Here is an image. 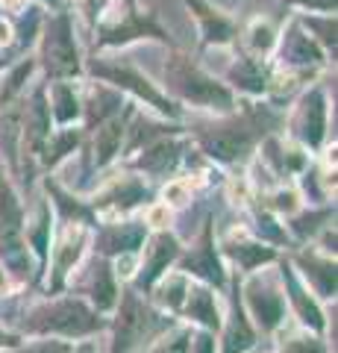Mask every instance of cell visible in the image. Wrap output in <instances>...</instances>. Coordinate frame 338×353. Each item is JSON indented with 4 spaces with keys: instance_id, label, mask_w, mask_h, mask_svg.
<instances>
[{
    "instance_id": "6da1fadb",
    "label": "cell",
    "mask_w": 338,
    "mask_h": 353,
    "mask_svg": "<svg viewBox=\"0 0 338 353\" xmlns=\"http://www.w3.org/2000/svg\"><path fill=\"white\" fill-rule=\"evenodd\" d=\"M282 109L268 101L238 97L233 112L185 118V136L191 139L200 157L224 171H242L256 157V148L271 132L282 130Z\"/></svg>"
},
{
    "instance_id": "7a4b0ae2",
    "label": "cell",
    "mask_w": 338,
    "mask_h": 353,
    "mask_svg": "<svg viewBox=\"0 0 338 353\" xmlns=\"http://www.w3.org/2000/svg\"><path fill=\"white\" fill-rule=\"evenodd\" d=\"M109 318L92 309L74 292L62 294H41L39 301L27 303L21 315L12 321L24 339H65V341H83V339H97L106 333Z\"/></svg>"
},
{
    "instance_id": "3957f363",
    "label": "cell",
    "mask_w": 338,
    "mask_h": 353,
    "mask_svg": "<svg viewBox=\"0 0 338 353\" xmlns=\"http://www.w3.org/2000/svg\"><path fill=\"white\" fill-rule=\"evenodd\" d=\"M162 92L177 106H182L185 115L191 109L203 115H224L233 112L238 103V97L221 83V77L180 48H171L165 65H162Z\"/></svg>"
},
{
    "instance_id": "277c9868",
    "label": "cell",
    "mask_w": 338,
    "mask_h": 353,
    "mask_svg": "<svg viewBox=\"0 0 338 353\" xmlns=\"http://www.w3.org/2000/svg\"><path fill=\"white\" fill-rule=\"evenodd\" d=\"M92 53H121L138 41H154L162 48H177L171 30L162 24L159 12L145 9L138 0H112L103 18L92 30Z\"/></svg>"
},
{
    "instance_id": "5b68a950",
    "label": "cell",
    "mask_w": 338,
    "mask_h": 353,
    "mask_svg": "<svg viewBox=\"0 0 338 353\" xmlns=\"http://www.w3.org/2000/svg\"><path fill=\"white\" fill-rule=\"evenodd\" d=\"M85 80H97V83L112 85L115 92H121L127 97V101L150 109V112H156L159 118H168V121L189 118L182 112V106H177L165 92H162L159 83H154L133 59L121 57V53H89V57H85Z\"/></svg>"
},
{
    "instance_id": "8992f818",
    "label": "cell",
    "mask_w": 338,
    "mask_h": 353,
    "mask_svg": "<svg viewBox=\"0 0 338 353\" xmlns=\"http://www.w3.org/2000/svg\"><path fill=\"white\" fill-rule=\"evenodd\" d=\"M32 57H36L41 83L85 80V53L77 36V15L71 6L45 12Z\"/></svg>"
},
{
    "instance_id": "52a82bcc",
    "label": "cell",
    "mask_w": 338,
    "mask_h": 353,
    "mask_svg": "<svg viewBox=\"0 0 338 353\" xmlns=\"http://www.w3.org/2000/svg\"><path fill=\"white\" fill-rule=\"evenodd\" d=\"M173 324H177V318L159 312L147 301V294H141L129 283H124L121 297H118L106 324V333H109L106 353H141Z\"/></svg>"
},
{
    "instance_id": "ba28073f",
    "label": "cell",
    "mask_w": 338,
    "mask_h": 353,
    "mask_svg": "<svg viewBox=\"0 0 338 353\" xmlns=\"http://www.w3.org/2000/svg\"><path fill=\"white\" fill-rule=\"evenodd\" d=\"M27 203L24 192L0 165V265L9 271L21 292L36 285V262L27 248L24 227H27Z\"/></svg>"
},
{
    "instance_id": "9c48e42d",
    "label": "cell",
    "mask_w": 338,
    "mask_h": 353,
    "mask_svg": "<svg viewBox=\"0 0 338 353\" xmlns=\"http://www.w3.org/2000/svg\"><path fill=\"white\" fill-rule=\"evenodd\" d=\"M288 115L282 118V132L300 145L312 157H321V150L330 145V94L321 80L309 83L303 92L288 103Z\"/></svg>"
},
{
    "instance_id": "30bf717a",
    "label": "cell",
    "mask_w": 338,
    "mask_h": 353,
    "mask_svg": "<svg viewBox=\"0 0 338 353\" xmlns=\"http://www.w3.org/2000/svg\"><path fill=\"white\" fill-rule=\"evenodd\" d=\"M85 201H89V209L101 224V221L138 215L141 209L156 201V185H150L145 176H138L121 165L101 185H94L92 194H85Z\"/></svg>"
},
{
    "instance_id": "8fae6325",
    "label": "cell",
    "mask_w": 338,
    "mask_h": 353,
    "mask_svg": "<svg viewBox=\"0 0 338 353\" xmlns=\"http://www.w3.org/2000/svg\"><path fill=\"white\" fill-rule=\"evenodd\" d=\"M238 289H242L244 312L253 321L256 333L262 336V341H271L277 330L288 321L286 294H282L277 265H268V268L253 271L247 277H238Z\"/></svg>"
},
{
    "instance_id": "7c38bea8",
    "label": "cell",
    "mask_w": 338,
    "mask_h": 353,
    "mask_svg": "<svg viewBox=\"0 0 338 353\" xmlns=\"http://www.w3.org/2000/svg\"><path fill=\"white\" fill-rule=\"evenodd\" d=\"M173 268L180 274H185L194 283H203L215 289L218 294H226V285H230V268L221 256V248H218V230H215V215H206L200 230L194 233V239L189 245H182Z\"/></svg>"
},
{
    "instance_id": "4fadbf2b",
    "label": "cell",
    "mask_w": 338,
    "mask_h": 353,
    "mask_svg": "<svg viewBox=\"0 0 338 353\" xmlns=\"http://www.w3.org/2000/svg\"><path fill=\"white\" fill-rule=\"evenodd\" d=\"M138 103L127 101V106L121 109L118 115L106 118L103 124H97L94 130L83 132V145H80V174L89 180V176L97 174H106L112 171L118 162H121V148H124V139H127V124H129V115Z\"/></svg>"
},
{
    "instance_id": "5bb4252c",
    "label": "cell",
    "mask_w": 338,
    "mask_h": 353,
    "mask_svg": "<svg viewBox=\"0 0 338 353\" xmlns=\"http://www.w3.org/2000/svg\"><path fill=\"white\" fill-rule=\"evenodd\" d=\"M92 248V227L85 224H56L53 230V245L47 259V274L41 280V294H62L68 289V280L83 265Z\"/></svg>"
},
{
    "instance_id": "9a60e30c",
    "label": "cell",
    "mask_w": 338,
    "mask_h": 353,
    "mask_svg": "<svg viewBox=\"0 0 338 353\" xmlns=\"http://www.w3.org/2000/svg\"><path fill=\"white\" fill-rule=\"evenodd\" d=\"M332 62L318 48V41L300 27V21L294 15L279 27L277 48L271 53V68L274 71L300 74V77H309V80H318L321 71H326Z\"/></svg>"
},
{
    "instance_id": "2e32d148",
    "label": "cell",
    "mask_w": 338,
    "mask_h": 353,
    "mask_svg": "<svg viewBox=\"0 0 338 353\" xmlns=\"http://www.w3.org/2000/svg\"><path fill=\"white\" fill-rule=\"evenodd\" d=\"M191 153H194L191 139L185 136V132H180V136H168V139H159L154 145L141 148L133 157L121 159V165L133 174L145 176L150 185H162L165 180H171V176L182 174L185 162L191 159Z\"/></svg>"
},
{
    "instance_id": "e0dca14e",
    "label": "cell",
    "mask_w": 338,
    "mask_h": 353,
    "mask_svg": "<svg viewBox=\"0 0 338 353\" xmlns=\"http://www.w3.org/2000/svg\"><path fill=\"white\" fill-rule=\"evenodd\" d=\"M121 280H118L115 274V265L112 259H103V256H89L83 259V265L77 271H74V277L68 280V289L65 292H74L80 294L85 303L92 309H97L101 315H112V309L118 303V297H121Z\"/></svg>"
},
{
    "instance_id": "ac0fdd59",
    "label": "cell",
    "mask_w": 338,
    "mask_h": 353,
    "mask_svg": "<svg viewBox=\"0 0 338 353\" xmlns=\"http://www.w3.org/2000/svg\"><path fill=\"white\" fill-rule=\"evenodd\" d=\"M277 274L282 283V294H286L288 321H294L303 330H312V333H321V336L330 333V318H332L330 309L306 289V283L297 277V271L291 268L286 253H279V259H277Z\"/></svg>"
},
{
    "instance_id": "d6986e66",
    "label": "cell",
    "mask_w": 338,
    "mask_h": 353,
    "mask_svg": "<svg viewBox=\"0 0 338 353\" xmlns=\"http://www.w3.org/2000/svg\"><path fill=\"white\" fill-rule=\"evenodd\" d=\"M180 250H182V241L171 227L168 230H150L145 245H141L138 265H136V274H133V280H129V285H133L136 292L147 294L173 268Z\"/></svg>"
},
{
    "instance_id": "ffe728a7",
    "label": "cell",
    "mask_w": 338,
    "mask_h": 353,
    "mask_svg": "<svg viewBox=\"0 0 338 353\" xmlns=\"http://www.w3.org/2000/svg\"><path fill=\"white\" fill-rule=\"evenodd\" d=\"M147 224L141 221V215H129V218H112V221H101L92 230V248L89 253L103 259H124V256H138L141 245L147 239Z\"/></svg>"
},
{
    "instance_id": "44dd1931",
    "label": "cell",
    "mask_w": 338,
    "mask_h": 353,
    "mask_svg": "<svg viewBox=\"0 0 338 353\" xmlns=\"http://www.w3.org/2000/svg\"><path fill=\"white\" fill-rule=\"evenodd\" d=\"M286 259L291 262V268L297 271V277L306 283V289L318 297L321 303H335L338 297V262L335 256H326L318 248L312 245H300V248H288L282 250Z\"/></svg>"
},
{
    "instance_id": "7402d4cb",
    "label": "cell",
    "mask_w": 338,
    "mask_h": 353,
    "mask_svg": "<svg viewBox=\"0 0 338 353\" xmlns=\"http://www.w3.org/2000/svg\"><path fill=\"white\" fill-rule=\"evenodd\" d=\"M253 162L265 171V176H271V183H294L303 174V168L312 162V153H306L300 145H294L282 130H277L262 139Z\"/></svg>"
},
{
    "instance_id": "603a6c76",
    "label": "cell",
    "mask_w": 338,
    "mask_h": 353,
    "mask_svg": "<svg viewBox=\"0 0 338 353\" xmlns=\"http://www.w3.org/2000/svg\"><path fill=\"white\" fill-rule=\"evenodd\" d=\"M262 345V336L256 333L253 321L244 312L242 289H238V274L230 271V285H226V303H224V324L218 330V353H247Z\"/></svg>"
},
{
    "instance_id": "cb8c5ba5",
    "label": "cell",
    "mask_w": 338,
    "mask_h": 353,
    "mask_svg": "<svg viewBox=\"0 0 338 353\" xmlns=\"http://www.w3.org/2000/svg\"><path fill=\"white\" fill-rule=\"evenodd\" d=\"M218 248H221L226 268L235 271L238 277H247V274L262 271V268H268V265H277L279 253H282L271 245H262L244 227H233V230H226L224 236H218Z\"/></svg>"
},
{
    "instance_id": "d4e9b609",
    "label": "cell",
    "mask_w": 338,
    "mask_h": 353,
    "mask_svg": "<svg viewBox=\"0 0 338 353\" xmlns=\"http://www.w3.org/2000/svg\"><path fill=\"white\" fill-rule=\"evenodd\" d=\"M189 15L198 24L200 50H233L238 44V21L226 9L215 6L212 0H182Z\"/></svg>"
},
{
    "instance_id": "484cf974",
    "label": "cell",
    "mask_w": 338,
    "mask_h": 353,
    "mask_svg": "<svg viewBox=\"0 0 338 353\" xmlns=\"http://www.w3.org/2000/svg\"><path fill=\"white\" fill-rule=\"evenodd\" d=\"M221 83L230 88L235 97L244 101H265L271 85V59H256L250 53L233 48V57L221 74Z\"/></svg>"
},
{
    "instance_id": "4316f807",
    "label": "cell",
    "mask_w": 338,
    "mask_h": 353,
    "mask_svg": "<svg viewBox=\"0 0 338 353\" xmlns=\"http://www.w3.org/2000/svg\"><path fill=\"white\" fill-rule=\"evenodd\" d=\"M53 230H56V218H53V209L47 203V197L41 194L36 201V206L27 209V227H24L27 248L32 253V262H36V289L41 285V280H45V274H47Z\"/></svg>"
},
{
    "instance_id": "83f0119b",
    "label": "cell",
    "mask_w": 338,
    "mask_h": 353,
    "mask_svg": "<svg viewBox=\"0 0 338 353\" xmlns=\"http://www.w3.org/2000/svg\"><path fill=\"white\" fill-rule=\"evenodd\" d=\"M185 132V121H168V118H159L156 112H150L145 106H136L133 115H129V124H127V139H124V148H121V159L133 157L141 148L154 145L159 139H168V136H180Z\"/></svg>"
},
{
    "instance_id": "f1b7e54d",
    "label": "cell",
    "mask_w": 338,
    "mask_h": 353,
    "mask_svg": "<svg viewBox=\"0 0 338 353\" xmlns=\"http://www.w3.org/2000/svg\"><path fill=\"white\" fill-rule=\"evenodd\" d=\"M221 297L224 294H218L215 289H209V285L191 280L177 321L189 324L194 330H209V333L218 336V330H221V324H224V301Z\"/></svg>"
},
{
    "instance_id": "f546056e",
    "label": "cell",
    "mask_w": 338,
    "mask_h": 353,
    "mask_svg": "<svg viewBox=\"0 0 338 353\" xmlns=\"http://www.w3.org/2000/svg\"><path fill=\"white\" fill-rule=\"evenodd\" d=\"M127 106V97L121 92H115L112 85L97 83V80H83V121L80 130L89 132L97 124H103L106 118L118 115Z\"/></svg>"
},
{
    "instance_id": "4dcf8cb0",
    "label": "cell",
    "mask_w": 338,
    "mask_h": 353,
    "mask_svg": "<svg viewBox=\"0 0 338 353\" xmlns=\"http://www.w3.org/2000/svg\"><path fill=\"white\" fill-rule=\"evenodd\" d=\"M282 224H286V233H288L294 248L312 245L315 236H318L324 227L335 224V201H326V203H303L294 215L282 218Z\"/></svg>"
},
{
    "instance_id": "1f68e13d",
    "label": "cell",
    "mask_w": 338,
    "mask_h": 353,
    "mask_svg": "<svg viewBox=\"0 0 338 353\" xmlns=\"http://www.w3.org/2000/svg\"><path fill=\"white\" fill-rule=\"evenodd\" d=\"M53 127H80L83 121V80L45 83Z\"/></svg>"
},
{
    "instance_id": "d6a6232c",
    "label": "cell",
    "mask_w": 338,
    "mask_h": 353,
    "mask_svg": "<svg viewBox=\"0 0 338 353\" xmlns=\"http://www.w3.org/2000/svg\"><path fill=\"white\" fill-rule=\"evenodd\" d=\"M21 124H24V97L0 112V165L18 185V159H21Z\"/></svg>"
},
{
    "instance_id": "836d02e7",
    "label": "cell",
    "mask_w": 338,
    "mask_h": 353,
    "mask_svg": "<svg viewBox=\"0 0 338 353\" xmlns=\"http://www.w3.org/2000/svg\"><path fill=\"white\" fill-rule=\"evenodd\" d=\"M244 212H247V224L244 230L253 239H259L262 245H271V248H277V250H288L294 248L291 245V239L286 233V224H282V218H277L274 212H268L262 203H256L253 197L244 203Z\"/></svg>"
},
{
    "instance_id": "e575fe53",
    "label": "cell",
    "mask_w": 338,
    "mask_h": 353,
    "mask_svg": "<svg viewBox=\"0 0 338 353\" xmlns=\"http://www.w3.org/2000/svg\"><path fill=\"white\" fill-rule=\"evenodd\" d=\"M83 145V130L80 127H53L45 150H41L39 168L41 174H56L65 162H71L80 153Z\"/></svg>"
},
{
    "instance_id": "d590c367",
    "label": "cell",
    "mask_w": 338,
    "mask_h": 353,
    "mask_svg": "<svg viewBox=\"0 0 338 353\" xmlns=\"http://www.w3.org/2000/svg\"><path fill=\"white\" fill-rule=\"evenodd\" d=\"M36 77H39V65L32 53L12 65H6V68H0V112L6 106L18 103L30 92V85L36 83Z\"/></svg>"
},
{
    "instance_id": "8d00e7d4",
    "label": "cell",
    "mask_w": 338,
    "mask_h": 353,
    "mask_svg": "<svg viewBox=\"0 0 338 353\" xmlns=\"http://www.w3.org/2000/svg\"><path fill=\"white\" fill-rule=\"evenodd\" d=\"M271 350L274 353H332L330 339L321 333H312V330H303L294 321L282 324L274 339H271Z\"/></svg>"
},
{
    "instance_id": "74e56055",
    "label": "cell",
    "mask_w": 338,
    "mask_h": 353,
    "mask_svg": "<svg viewBox=\"0 0 338 353\" xmlns=\"http://www.w3.org/2000/svg\"><path fill=\"white\" fill-rule=\"evenodd\" d=\"M277 36H279V27L274 24L271 18H250L247 24L238 27V50L250 53L256 59H271V53L277 48Z\"/></svg>"
},
{
    "instance_id": "f35d334b",
    "label": "cell",
    "mask_w": 338,
    "mask_h": 353,
    "mask_svg": "<svg viewBox=\"0 0 338 353\" xmlns=\"http://www.w3.org/2000/svg\"><path fill=\"white\" fill-rule=\"evenodd\" d=\"M189 277L185 274H180L177 268H171L165 277H162L154 289L147 292V301L154 303L159 312H165L171 318H177L180 315V309H182V301H185V292H189Z\"/></svg>"
},
{
    "instance_id": "ab89813d",
    "label": "cell",
    "mask_w": 338,
    "mask_h": 353,
    "mask_svg": "<svg viewBox=\"0 0 338 353\" xmlns=\"http://www.w3.org/2000/svg\"><path fill=\"white\" fill-rule=\"evenodd\" d=\"M300 27L318 41V48L326 53V59L335 65L338 57V15L335 12H294Z\"/></svg>"
},
{
    "instance_id": "60d3db41",
    "label": "cell",
    "mask_w": 338,
    "mask_h": 353,
    "mask_svg": "<svg viewBox=\"0 0 338 353\" xmlns=\"http://www.w3.org/2000/svg\"><path fill=\"white\" fill-rule=\"evenodd\" d=\"M253 201L265 206L268 212H274L277 218H288L303 206V197L294 183H274V185H268V189L256 192Z\"/></svg>"
},
{
    "instance_id": "b9f144b4",
    "label": "cell",
    "mask_w": 338,
    "mask_h": 353,
    "mask_svg": "<svg viewBox=\"0 0 338 353\" xmlns=\"http://www.w3.org/2000/svg\"><path fill=\"white\" fill-rule=\"evenodd\" d=\"M156 201H162L168 209H182L189 206L194 201V185L185 180V176H171V180H165L162 185H156Z\"/></svg>"
},
{
    "instance_id": "7bdbcfd3",
    "label": "cell",
    "mask_w": 338,
    "mask_h": 353,
    "mask_svg": "<svg viewBox=\"0 0 338 353\" xmlns=\"http://www.w3.org/2000/svg\"><path fill=\"white\" fill-rule=\"evenodd\" d=\"M191 330H194V327L177 321L171 330H165V333H162V336L154 341V345H147L141 353H189Z\"/></svg>"
},
{
    "instance_id": "ee69618b",
    "label": "cell",
    "mask_w": 338,
    "mask_h": 353,
    "mask_svg": "<svg viewBox=\"0 0 338 353\" xmlns=\"http://www.w3.org/2000/svg\"><path fill=\"white\" fill-rule=\"evenodd\" d=\"M74 350V341H65V339H24L15 350L9 353H71Z\"/></svg>"
},
{
    "instance_id": "f6af8a7d",
    "label": "cell",
    "mask_w": 338,
    "mask_h": 353,
    "mask_svg": "<svg viewBox=\"0 0 338 353\" xmlns=\"http://www.w3.org/2000/svg\"><path fill=\"white\" fill-rule=\"evenodd\" d=\"M282 6L297 12H338V0H282Z\"/></svg>"
},
{
    "instance_id": "bcb514c9",
    "label": "cell",
    "mask_w": 338,
    "mask_h": 353,
    "mask_svg": "<svg viewBox=\"0 0 338 353\" xmlns=\"http://www.w3.org/2000/svg\"><path fill=\"white\" fill-rule=\"evenodd\" d=\"M189 353H218V336L209 330H191Z\"/></svg>"
},
{
    "instance_id": "7dc6e473",
    "label": "cell",
    "mask_w": 338,
    "mask_h": 353,
    "mask_svg": "<svg viewBox=\"0 0 338 353\" xmlns=\"http://www.w3.org/2000/svg\"><path fill=\"white\" fill-rule=\"evenodd\" d=\"M21 341H24V336H21L12 324H3V321H0V353L15 350Z\"/></svg>"
},
{
    "instance_id": "c3c4849f",
    "label": "cell",
    "mask_w": 338,
    "mask_h": 353,
    "mask_svg": "<svg viewBox=\"0 0 338 353\" xmlns=\"http://www.w3.org/2000/svg\"><path fill=\"white\" fill-rule=\"evenodd\" d=\"M32 3V0H0V15H9V18H15L21 15L24 9Z\"/></svg>"
},
{
    "instance_id": "681fc988",
    "label": "cell",
    "mask_w": 338,
    "mask_h": 353,
    "mask_svg": "<svg viewBox=\"0 0 338 353\" xmlns=\"http://www.w3.org/2000/svg\"><path fill=\"white\" fill-rule=\"evenodd\" d=\"M21 289L15 285V280L9 277V271L3 268V265H0V301H3V297H12V294H18Z\"/></svg>"
},
{
    "instance_id": "f907efd6",
    "label": "cell",
    "mask_w": 338,
    "mask_h": 353,
    "mask_svg": "<svg viewBox=\"0 0 338 353\" xmlns=\"http://www.w3.org/2000/svg\"><path fill=\"white\" fill-rule=\"evenodd\" d=\"M32 3H39L41 9H47V12H56V9L68 6V0H32Z\"/></svg>"
},
{
    "instance_id": "816d5d0a",
    "label": "cell",
    "mask_w": 338,
    "mask_h": 353,
    "mask_svg": "<svg viewBox=\"0 0 338 353\" xmlns=\"http://www.w3.org/2000/svg\"><path fill=\"white\" fill-rule=\"evenodd\" d=\"M247 353H274V350H271V347H265V350H262V345H256L253 350H247Z\"/></svg>"
},
{
    "instance_id": "f5cc1de1",
    "label": "cell",
    "mask_w": 338,
    "mask_h": 353,
    "mask_svg": "<svg viewBox=\"0 0 338 353\" xmlns=\"http://www.w3.org/2000/svg\"><path fill=\"white\" fill-rule=\"evenodd\" d=\"M71 3H74V0H68V6H71Z\"/></svg>"
}]
</instances>
